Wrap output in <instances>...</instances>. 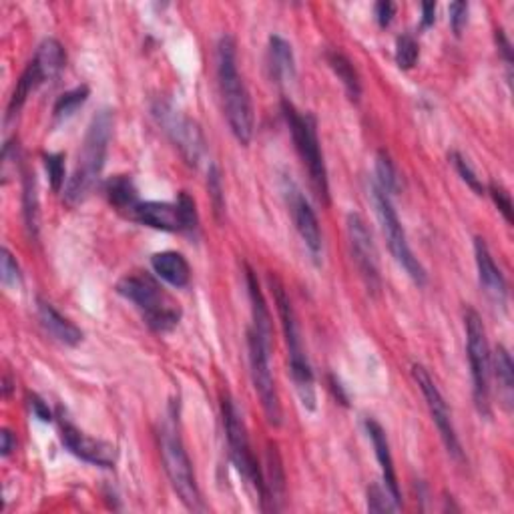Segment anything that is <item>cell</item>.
<instances>
[{"label":"cell","mask_w":514,"mask_h":514,"mask_svg":"<svg viewBox=\"0 0 514 514\" xmlns=\"http://www.w3.org/2000/svg\"><path fill=\"white\" fill-rule=\"evenodd\" d=\"M22 215H24V225H27L29 236L32 239H37L38 236V195H37L35 175H30V173H24Z\"/></svg>","instance_id":"28"},{"label":"cell","mask_w":514,"mask_h":514,"mask_svg":"<svg viewBox=\"0 0 514 514\" xmlns=\"http://www.w3.org/2000/svg\"><path fill=\"white\" fill-rule=\"evenodd\" d=\"M329 384H332V390L336 392V396H337V398H340V402H342V404H344V406H345V404H348V398H345V396H344V392H342V386H340V384H337V382H336V377H329Z\"/></svg>","instance_id":"45"},{"label":"cell","mask_w":514,"mask_h":514,"mask_svg":"<svg viewBox=\"0 0 514 514\" xmlns=\"http://www.w3.org/2000/svg\"><path fill=\"white\" fill-rule=\"evenodd\" d=\"M263 482H265V502L271 504L269 506L271 510H279V504L284 501L286 493V474L276 446H269L268 450V478H263Z\"/></svg>","instance_id":"22"},{"label":"cell","mask_w":514,"mask_h":514,"mask_svg":"<svg viewBox=\"0 0 514 514\" xmlns=\"http://www.w3.org/2000/svg\"><path fill=\"white\" fill-rule=\"evenodd\" d=\"M207 189H209V195H211V203H213L215 213L221 215L225 211V195H223V183H221L220 167H217L215 163L209 165Z\"/></svg>","instance_id":"35"},{"label":"cell","mask_w":514,"mask_h":514,"mask_svg":"<svg viewBox=\"0 0 514 514\" xmlns=\"http://www.w3.org/2000/svg\"><path fill=\"white\" fill-rule=\"evenodd\" d=\"M153 112L159 119L161 127L165 128V133L171 137L175 147L181 151L185 161L189 165H197L205 153V139L197 123H193L189 117L181 115L179 111L169 107V104L159 103Z\"/></svg>","instance_id":"14"},{"label":"cell","mask_w":514,"mask_h":514,"mask_svg":"<svg viewBox=\"0 0 514 514\" xmlns=\"http://www.w3.org/2000/svg\"><path fill=\"white\" fill-rule=\"evenodd\" d=\"M133 221L147 225V228L159 231H183L181 213L177 203H165V201H139L131 211L127 213Z\"/></svg>","instance_id":"17"},{"label":"cell","mask_w":514,"mask_h":514,"mask_svg":"<svg viewBox=\"0 0 514 514\" xmlns=\"http://www.w3.org/2000/svg\"><path fill=\"white\" fill-rule=\"evenodd\" d=\"M45 169L48 173V181L54 191H61L64 185V157L61 153H51L45 157Z\"/></svg>","instance_id":"36"},{"label":"cell","mask_w":514,"mask_h":514,"mask_svg":"<svg viewBox=\"0 0 514 514\" xmlns=\"http://www.w3.org/2000/svg\"><path fill=\"white\" fill-rule=\"evenodd\" d=\"M247 352H249V372H252L253 388L260 396L263 414L271 426H281V402L276 386V377L271 372V337L263 336L257 329L249 327L247 332Z\"/></svg>","instance_id":"7"},{"label":"cell","mask_w":514,"mask_h":514,"mask_svg":"<svg viewBox=\"0 0 514 514\" xmlns=\"http://www.w3.org/2000/svg\"><path fill=\"white\" fill-rule=\"evenodd\" d=\"M151 268L159 279L167 281L173 287H185L191 279L189 263L179 252H161L151 255Z\"/></svg>","instance_id":"20"},{"label":"cell","mask_w":514,"mask_h":514,"mask_svg":"<svg viewBox=\"0 0 514 514\" xmlns=\"http://www.w3.org/2000/svg\"><path fill=\"white\" fill-rule=\"evenodd\" d=\"M32 59L43 67L48 80L59 77L61 70L64 69V64H67V54H64V48L56 38H45L43 43L38 45Z\"/></svg>","instance_id":"27"},{"label":"cell","mask_w":514,"mask_h":514,"mask_svg":"<svg viewBox=\"0 0 514 514\" xmlns=\"http://www.w3.org/2000/svg\"><path fill=\"white\" fill-rule=\"evenodd\" d=\"M87 99H88V87L87 85L70 88V91H67L64 95H61L59 99H56L53 115L56 119H67L70 115H75L77 109L83 107Z\"/></svg>","instance_id":"30"},{"label":"cell","mask_w":514,"mask_h":514,"mask_svg":"<svg viewBox=\"0 0 514 514\" xmlns=\"http://www.w3.org/2000/svg\"><path fill=\"white\" fill-rule=\"evenodd\" d=\"M245 281H247L249 302H252V316H253L252 327L257 329L260 334L271 337V313L268 310V305H265L260 284H257V278L252 268H245Z\"/></svg>","instance_id":"25"},{"label":"cell","mask_w":514,"mask_h":514,"mask_svg":"<svg viewBox=\"0 0 514 514\" xmlns=\"http://www.w3.org/2000/svg\"><path fill=\"white\" fill-rule=\"evenodd\" d=\"M269 286L281 319V329H284L287 345V364L289 372H292V380L295 384L297 396L302 400V406L313 412V410H316V377H313L308 353L303 350L300 326H297L292 300H289L286 287L278 276H269Z\"/></svg>","instance_id":"3"},{"label":"cell","mask_w":514,"mask_h":514,"mask_svg":"<svg viewBox=\"0 0 514 514\" xmlns=\"http://www.w3.org/2000/svg\"><path fill=\"white\" fill-rule=\"evenodd\" d=\"M366 432L369 440H372V446H374V452L377 458V464H380L382 468V480H384V486L388 488V493L392 494L394 501L400 506V486H398V478H396V470H394V460H392V452H390V444H388V436H386V432L380 424L372 418H368L366 420Z\"/></svg>","instance_id":"18"},{"label":"cell","mask_w":514,"mask_h":514,"mask_svg":"<svg viewBox=\"0 0 514 514\" xmlns=\"http://www.w3.org/2000/svg\"><path fill=\"white\" fill-rule=\"evenodd\" d=\"M486 191H488V195L493 197L496 207L501 209V213L504 215V220L509 221V223H512V199H510V193L506 191L502 185H496V183H490Z\"/></svg>","instance_id":"38"},{"label":"cell","mask_w":514,"mask_h":514,"mask_svg":"<svg viewBox=\"0 0 514 514\" xmlns=\"http://www.w3.org/2000/svg\"><path fill=\"white\" fill-rule=\"evenodd\" d=\"M450 27H452V32L456 37L462 35V30L468 22V3H452L450 4Z\"/></svg>","instance_id":"39"},{"label":"cell","mask_w":514,"mask_h":514,"mask_svg":"<svg viewBox=\"0 0 514 514\" xmlns=\"http://www.w3.org/2000/svg\"><path fill=\"white\" fill-rule=\"evenodd\" d=\"M30 408H32V412H35V416L38 418V420H43V422H51L53 420V414H51V410H48L46 402L43 398H38L37 394H32V396H30Z\"/></svg>","instance_id":"41"},{"label":"cell","mask_w":514,"mask_h":514,"mask_svg":"<svg viewBox=\"0 0 514 514\" xmlns=\"http://www.w3.org/2000/svg\"><path fill=\"white\" fill-rule=\"evenodd\" d=\"M345 228H348L352 260L356 263L360 278L364 279L368 292L372 295H377L382 289V276L372 231H369L366 220L360 213H350Z\"/></svg>","instance_id":"12"},{"label":"cell","mask_w":514,"mask_h":514,"mask_svg":"<svg viewBox=\"0 0 514 514\" xmlns=\"http://www.w3.org/2000/svg\"><path fill=\"white\" fill-rule=\"evenodd\" d=\"M37 313H38L40 326H43L45 332L51 337H54L56 342H61L64 345H79L80 342H83V332H80V329L72 324L69 318H64L53 303L38 300Z\"/></svg>","instance_id":"19"},{"label":"cell","mask_w":514,"mask_h":514,"mask_svg":"<svg viewBox=\"0 0 514 514\" xmlns=\"http://www.w3.org/2000/svg\"><path fill=\"white\" fill-rule=\"evenodd\" d=\"M372 201L377 213V220L382 225V233L386 237V244H388L390 252L394 255V260L398 261L402 269L408 273V278L418 286L426 284V269L422 268V263L418 261V257H414L412 249H410L406 231L402 228V221L394 209L392 197L386 195L382 189H377L376 185H372Z\"/></svg>","instance_id":"10"},{"label":"cell","mask_w":514,"mask_h":514,"mask_svg":"<svg viewBox=\"0 0 514 514\" xmlns=\"http://www.w3.org/2000/svg\"><path fill=\"white\" fill-rule=\"evenodd\" d=\"M474 257H477V269H478V281H480L482 292L486 294L490 302L504 308L506 297H509V292H506V281L482 237L474 239Z\"/></svg>","instance_id":"16"},{"label":"cell","mask_w":514,"mask_h":514,"mask_svg":"<svg viewBox=\"0 0 514 514\" xmlns=\"http://www.w3.org/2000/svg\"><path fill=\"white\" fill-rule=\"evenodd\" d=\"M496 45H498V51H501V54L504 56V62H506V67H512V46H510V40L506 38L504 35V30H496Z\"/></svg>","instance_id":"42"},{"label":"cell","mask_w":514,"mask_h":514,"mask_svg":"<svg viewBox=\"0 0 514 514\" xmlns=\"http://www.w3.org/2000/svg\"><path fill=\"white\" fill-rule=\"evenodd\" d=\"M400 506L388 493V488L377 485V482L368 486V510L369 512H396Z\"/></svg>","instance_id":"32"},{"label":"cell","mask_w":514,"mask_h":514,"mask_svg":"<svg viewBox=\"0 0 514 514\" xmlns=\"http://www.w3.org/2000/svg\"><path fill=\"white\" fill-rule=\"evenodd\" d=\"M326 62L329 64V69L334 70V75L340 79V83L344 85L350 99L358 103L361 96V80L348 56L340 51H326Z\"/></svg>","instance_id":"24"},{"label":"cell","mask_w":514,"mask_h":514,"mask_svg":"<svg viewBox=\"0 0 514 514\" xmlns=\"http://www.w3.org/2000/svg\"><path fill=\"white\" fill-rule=\"evenodd\" d=\"M221 414H223V426H225V436H228V446L231 460L236 464L237 472L244 477L249 485H252L257 494H260V501L265 504V482L263 474L260 470V464H257L252 444H249V436L245 430V424L241 420V414L236 406V402L225 394L221 400Z\"/></svg>","instance_id":"9"},{"label":"cell","mask_w":514,"mask_h":514,"mask_svg":"<svg viewBox=\"0 0 514 514\" xmlns=\"http://www.w3.org/2000/svg\"><path fill=\"white\" fill-rule=\"evenodd\" d=\"M281 193H284L287 209L289 213H292L294 225L297 233H300L303 245L308 247L313 261L319 263V257L324 253V239H321V229L316 211H313V207L310 205L308 197L303 195L300 185H297L289 175H281Z\"/></svg>","instance_id":"13"},{"label":"cell","mask_w":514,"mask_h":514,"mask_svg":"<svg viewBox=\"0 0 514 514\" xmlns=\"http://www.w3.org/2000/svg\"><path fill=\"white\" fill-rule=\"evenodd\" d=\"M175 406H169V416L159 430V446H161V456H163L165 472L169 480H171V486L177 493V496L181 498V502L187 506L193 512H203L205 504L203 498H201L195 474H193V464L191 458L185 450L181 432H179V420H177Z\"/></svg>","instance_id":"4"},{"label":"cell","mask_w":514,"mask_h":514,"mask_svg":"<svg viewBox=\"0 0 514 514\" xmlns=\"http://www.w3.org/2000/svg\"><path fill=\"white\" fill-rule=\"evenodd\" d=\"M177 207H179V213H181V223H183V231L193 233L197 231L199 228V215H197V207H195V201L189 195V193L181 191L179 197H177Z\"/></svg>","instance_id":"34"},{"label":"cell","mask_w":514,"mask_h":514,"mask_svg":"<svg viewBox=\"0 0 514 514\" xmlns=\"http://www.w3.org/2000/svg\"><path fill=\"white\" fill-rule=\"evenodd\" d=\"M104 193H107L109 203L112 207H117L119 211L128 213L137 203H139L135 183L131 177H127V175L111 177L107 185H104Z\"/></svg>","instance_id":"26"},{"label":"cell","mask_w":514,"mask_h":514,"mask_svg":"<svg viewBox=\"0 0 514 514\" xmlns=\"http://www.w3.org/2000/svg\"><path fill=\"white\" fill-rule=\"evenodd\" d=\"M281 112L292 133L297 155H300L303 167L308 169L311 187L316 191L321 203H329V181L324 155H321L319 139H318V123L311 112L297 111L289 101H281Z\"/></svg>","instance_id":"6"},{"label":"cell","mask_w":514,"mask_h":514,"mask_svg":"<svg viewBox=\"0 0 514 514\" xmlns=\"http://www.w3.org/2000/svg\"><path fill=\"white\" fill-rule=\"evenodd\" d=\"M16 450V438H14V434L11 430H3V434H0V454H3L4 458L6 456H11L12 452Z\"/></svg>","instance_id":"43"},{"label":"cell","mask_w":514,"mask_h":514,"mask_svg":"<svg viewBox=\"0 0 514 514\" xmlns=\"http://www.w3.org/2000/svg\"><path fill=\"white\" fill-rule=\"evenodd\" d=\"M434 22H436V4H434V3H422L420 27L422 29H430Z\"/></svg>","instance_id":"44"},{"label":"cell","mask_w":514,"mask_h":514,"mask_svg":"<svg viewBox=\"0 0 514 514\" xmlns=\"http://www.w3.org/2000/svg\"><path fill=\"white\" fill-rule=\"evenodd\" d=\"M111 135L112 112L109 109H103L96 112L87 128V135L79 151L77 167L70 175L67 187H64V201L69 205L75 207L83 203L91 195L95 185L99 183L104 163H107Z\"/></svg>","instance_id":"2"},{"label":"cell","mask_w":514,"mask_h":514,"mask_svg":"<svg viewBox=\"0 0 514 514\" xmlns=\"http://www.w3.org/2000/svg\"><path fill=\"white\" fill-rule=\"evenodd\" d=\"M493 369H494V377L498 384V396H501L504 408L510 412L512 400H514V364H512L510 352L506 350L504 345H498L496 348Z\"/></svg>","instance_id":"23"},{"label":"cell","mask_w":514,"mask_h":514,"mask_svg":"<svg viewBox=\"0 0 514 514\" xmlns=\"http://www.w3.org/2000/svg\"><path fill=\"white\" fill-rule=\"evenodd\" d=\"M59 428H61L62 444L67 446L70 454H75L77 458H80V460H85L88 464L101 466V468H112V466H115L117 450L115 446L109 444V442L88 436V434L77 428V426L64 416H61Z\"/></svg>","instance_id":"15"},{"label":"cell","mask_w":514,"mask_h":514,"mask_svg":"<svg viewBox=\"0 0 514 514\" xmlns=\"http://www.w3.org/2000/svg\"><path fill=\"white\" fill-rule=\"evenodd\" d=\"M269 69L271 79L276 80L278 85L292 83L295 79V56L292 45L279 35L269 37Z\"/></svg>","instance_id":"21"},{"label":"cell","mask_w":514,"mask_h":514,"mask_svg":"<svg viewBox=\"0 0 514 514\" xmlns=\"http://www.w3.org/2000/svg\"><path fill=\"white\" fill-rule=\"evenodd\" d=\"M412 377H414V382L418 384V388H420V392H422V396L426 400V406H428V410H430V416H432L434 424H436L438 434H440L442 442H444L448 454L452 456L456 462H464V450H462L460 440H458V434H456L454 422H452V414H450L446 400H444V396H442V392L438 390L436 382L432 380L428 369L420 364L412 366Z\"/></svg>","instance_id":"11"},{"label":"cell","mask_w":514,"mask_h":514,"mask_svg":"<svg viewBox=\"0 0 514 514\" xmlns=\"http://www.w3.org/2000/svg\"><path fill=\"white\" fill-rule=\"evenodd\" d=\"M117 294L135 303V308L143 313L145 324L153 332L165 334L179 324L181 311L171 302L163 287H161L149 273H131L117 284Z\"/></svg>","instance_id":"5"},{"label":"cell","mask_w":514,"mask_h":514,"mask_svg":"<svg viewBox=\"0 0 514 514\" xmlns=\"http://www.w3.org/2000/svg\"><path fill=\"white\" fill-rule=\"evenodd\" d=\"M374 14H376V21L380 24L382 29L390 27L392 21H394V14H396V4L388 3V0H382V3H377L374 8Z\"/></svg>","instance_id":"40"},{"label":"cell","mask_w":514,"mask_h":514,"mask_svg":"<svg viewBox=\"0 0 514 514\" xmlns=\"http://www.w3.org/2000/svg\"><path fill=\"white\" fill-rule=\"evenodd\" d=\"M418 56H420V46H418V40L406 32V35L398 37L396 40V64L402 70L414 69V64L418 62Z\"/></svg>","instance_id":"31"},{"label":"cell","mask_w":514,"mask_h":514,"mask_svg":"<svg viewBox=\"0 0 514 514\" xmlns=\"http://www.w3.org/2000/svg\"><path fill=\"white\" fill-rule=\"evenodd\" d=\"M450 159H452V165L456 167V171H458V175L462 177V181L468 185V187L477 193V195H485L486 193V189H485V185H482V181H480V177L474 173V169L470 167V163H468V159L466 157H462L460 153H452V155H450Z\"/></svg>","instance_id":"33"},{"label":"cell","mask_w":514,"mask_h":514,"mask_svg":"<svg viewBox=\"0 0 514 514\" xmlns=\"http://www.w3.org/2000/svg\"><path fill=\"white\" fill-rule=\"evenodd\" d=\"M464 329L474 402H477V408L482 416H490V374H493V360H490L486 329L477 310L468 308L464 311Z\"/></svg>","instance_id":"8"},{"label":"cell","mask_w":514,"mask_h":514,"mask_svg":"<svg viewBox=\"0 0 514 514\" xmlns=\"http://www.w3.org/2000/svg\"><path fill=\"white\" fill-rule=\"evenodd\" d=\"M3 284L6 287H19L22 284L19 263H16L12 253L6 247H3Z\"/></svg>","instance_id":"37"},{"label":"cell","mask_w":514,"mask_h":514,"mask_svg":"<svg viewBox=\"0 0 514 514\" xmlns=\"http://www.w3.org/2000/svg\"><path fill=\"white\" fill-rule=\"evenodd\" d=\"M217 83H220L223 111L233 137L241 145H249L255 125L253 104L237 69L236 40L229 35H223L217 43Z\"/></svg>","instance_id":"1"},{"label":"cell","mask_w":514,"mask_h":514,"mask_svg":"<svg viewBox=\"0 0 514 514\" xmlns=\"http://www.w3.org/2000/svg\"><path fill=\"white\" fill-rule=\"evenodd\" d=\"M374 185L377 189H382L386 195H394L398 191V173L394 167L388 153L380 151L376 157V181Z\"/></svg>","instance_id":"29"}]
</instances>
